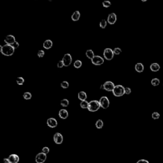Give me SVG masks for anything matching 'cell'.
<instances>
[{"instance_id":"cell-1","label":"cell","mask_w":163,"mask_h":163,"mask_svg":"<svg viewBox=\"0 0 163 163\" xmlns=\"http://www.w3.org/2000/svg\"><path fill=\"white\" fill-rule=\"evenodd\" d=\"M15 49L10 45L5 44L3 45H0V52L3 55L5 56H11L14 54Z\"/></svg>"},{"instance_id":"cell-2","label":"cell","mask_w":163,"mask_h":163,"mask_svg":"<svg viewBox=\"0 0 163 163\" xmlns=\"http://www.w3.org/2000/svg\"><path fill=\"white\" fill-rule=\"evenodd\" d=\"M100 108H101V106L99 104V101L97 100H92L89 103L87 110L91 112H95V111H98Z\"/></svg>"},{"instance_id":"cell-3","label":"cell","mask_w":163,"mask_h":163,"mask_svg":"<svg viewBox=\"0 0 163 163\" xmlns=\"http://www.w3.org/2000/svg\"><path fill=\"white\" fill-rule=\"evenodd\" d=\"M112 93L116 97L122 96L124 94H125V87L121 85H115L114 89L113 90Z\"/></svg>"},{"instance_id":"cell-4","label":"cell","mask_w":163,"mask_h":163,"mask_svg":"<svg viewBox=\"0 0 163 163\" xmlns=\"http://www.w3.org/2000/svg\"><path fill=\"white\" fill-rule=\"evenodd\" d=\"M114 52L112 49L110 48H107L104 50L103 56L104 58L107 61H111L114 57Z\"/></svg>"},{"instance_id":"cell-5","label":"cell","mask_w":163,"mask_h":163,"mask_svg":"<svg viewBox=\"0 0 163 163\" xmlns=\"http://www.w3.org/2000/svg\"><path fill=\"white\" fill-rule=\"evenodd\" d=\"M99 101L100 106L103 109H107L110 106V101L107 96H102Z\"/></svg>"},{"instance_id":"cell-6","label":"cell","mask_w":163,"mask_h":163,"mask_svg":"<svg viewBox=\"0 0 163 163\" xmlns=\"http://www.w3.org/2000/svg\"><path fill=\"white\" fill-rule=\"evenodd\" d=\"M62 61L64 62V66L68 67L71 65L72 62V57L70 54H66L62 57Z\"/></svg>"},{"instance_id":"cell-7","label":"cell","mask_w":163,"mask_h":163,"mask_svg":"<svg viewBox=\"0 0 163 163\" xmlns=\"http://www.w3.org/2000/svg\"><path fill=\"white\" fill-rule=\"evenodd\" d=\"M104 59L100 55H95L92 59H91L92 64L95 66H100L104 63Z\"/></svg>"},{"instance_id":"cell-8","label":"cell","mask_w":163,"mask_h":163,"mask_svg":"<svg viewBox=\"0 0 163 163\" xmlns=\"http://www.w3.org/2000/svg\"><path fill=\"white\" fill-rule=\"evenodd\" d=\"M47 159V154L43 152L38 153L35 157V161L36 163H43Z\"/></svg>"},{"instance_id":"cell-9","label":"cell","mask_w":163,"mask_h":163,"mask_svg":"<svg viewBox=\"0 0 163 163\" xmlns=\"http://www.w3.org/2000/svg\"><path fill=\"white\" fill-rule=\"evenodd\" d=\"M103 84L105 86V90L108 91V92H112L115 87L114 83L111 81H107Z\"/></svg>"},{"instance_id":"cell-10","label":"cell","mask_w":163,"mask_h":163,"mask_svg":"<svg viewBox=\"0 0 163 163\" xmlns=\"http://www.w3.org/2000/svg\"><path fill=\"white\" fill-rule=\"evenodd\" d=\"M54 141L57 145H60L63 141V136L59 133H56L54 135Z\"/></svg>"},{"instance_id":"cell-11","label":"cell","mask_w":163,"mask_h":163,"mask_svg":"<svg viewBox=\"0 0 163 163\" xmlns=\"http://www.w3.org/2000/svg\"><path fill=\"white\" fill-rule=\"evenodd\" d=\"M4 42L6 44L12 45L13 43L16 42V40H15V38L14 36L12 35V34H8V35H7L6 37H5Z\"/></svg>"},{"instance_id":"cell-12","label":"cell","mask_w":163,"mask_h":163,"mask_svg":"<svg viewBox=\"0 0 163 163\" xmlns=\"http://www.w3.org/2000/svg\"><path fill=\"white\" fill-rule=\"evenodd\" d=\"M117 21V15L115 13H111L108 15V18H107V22L108 24H114Z\"/></svg>"},{"instance_id":"cell-13","label":"cell","mask_w":163,"mask_h":163,"mask_svg":"<svg viewBox=\"0 0 163 163\" xmlns=\"http://www.w3.org/2000/svg\"><path fill=\"white\" fill-rule=\"evenodd\" d=\"M47 126L51 128H55L57 126V121L56 119L52 118V117L47 119Z\"/></svg>"},{"instance_id":"cell-14","label":"cell","mask_w":163,"mask_h":163,"mask_svg":"<svg viewBox=\"0 0 163 163\" xmlns=\"http://www.w3.org/2000/svg\"><path fill=\"white\" fill-rule=\"evenodd\" d=\"M10 163H18L19 161V157L17 154H11L8 157Z\"/></svg>"},{"instance_id":"cell-15","label":"cell","mask_w":163,"mask_h":163,"mask_svg":"<svg viewBox=\"0 0 163 163\" xmlns=\"http://www.w3.org/2000/svg\"><path fill=\"white\" fill-rule=\"evenodd\" d=\"M68 111L65 109H61L59 111V117L62 119H66L68 117Z\"/></svg>"},{"instance_id":"cell-16","label":"cell","mask_w":163,"mask_h":163,"mask_svg":"<svg viewBox=\"0 0 163 163\" xmlns=\"http://www.w3.org/2000/svg\"><path fill=\"white\" fill-rule=\"evenodd\" d=\"M53 46V42L52 40H45L43 43V47L44 49L49 50V49H51Z\"/></svg>"},{"instance_id":"cell-17","label":"cell","mask_w":163,"mask_h":163,"mask_svg":"<svg viewBox=\"0 0 163 163\" xmlns=\"http://www.w3.org/2000/svg\"><path fill=\"white\" fill-rule=\"evenodd\" d=\"M161 68V66L157 62H154L152 63L150 66V69L153 72H157V71H159Z\"/></svg>"},{"instance_id":"cell-18","label":"cell","mask_w":163,"mask_h":163,"mask_svg":"<svg viewBox=\"0 0 163 163\" xmlns=\"http://www.w3.org/2000/svg\"><path fill=\"white\" fill-rule=\"evenodd\" d=\"M135 70L138 72V73H141L144 71V66L141 62H138L135 65Z\"/></svg>"},{"instance_id":"cell-19","label":"cell","mask_w":163,"mask_h":163,"mask_svg":"<svg viewBox=\"0 0 163 163\" xmlns=\"http://www.w3.org/2000/svg\"><path fill=\"white\" fill-rule=\"evenodd\" d=\"M78 98L81 101H85L87 98V95L84 91H80L78 94Z\"/></svg>"},{"instance_id":"cell-20","label":"cell","mask_w":163,"mask_h":163,"mask_svg":"<svg viewBox=\"0 0 163 163\" xmlns=\"http://www.w3.org/2000/svg\"><path fill=\"white\" fill-rule=\"evenodd\" d=\"M80 13L79 11H75L71 15V20L73 21H78L80 19Z\"/></svg>"},{"instance_id":"cell-21","label":"cell","mask_w":163,"mask_h":163,"mask_svg":"<svg viewBox=\"0 0 163 163\" xmlns=\"http://www.w3.org/2000/svg\"><path fill=\"white\" fill-rule=\"evenodd\" d=\"M85 55H86V56H87V57L88 59H90V60L94 58V57L95 56L94 53L93 51L90 50V49H89V50H87V51H86Z\"/></svg>"},{"instance_id":"cell-22","label":"cell","mask_w":163,"mask_h":163,"mask_svg":"<svg viewBox=\"0 0 163 163\" xmlns=\"http://www.w3.org/2000/svg\"><path fill=\"white\" fill-rule=\"evenodd\" d=\"M103 121L101 119H99L96 122V127L97 129H101L103 127Z\"/></svg>"},{"instance_id":"cell-23","label":"cell","mask_w":163,"mask_h":163,"mask_svg":"<svg viewBox=\"0 0 163 163\" xmlns=\"http://www.w3.org/2000/svg\"><path fill=\"white\" fill-rule=\"evenodd\" d=\"M151 84L153 86H158L160 84V80L157 78H154L151 80Z\"/></svg>"},{"instance_id":"cell-24","label":"cell","mask_w":163,"mask_h":163,"mask_svg":"<svg viewBox=\"0 0 163 163\" xmlns=\"http://www.w3.org/2000/svg\"><path fill=\"white\" fill-rule=\"evenodd\" d=\"M89 103L88 101H87L85 100V101H81V103H80V107H81L82 108H83V109H86V108H88V106H89Z\"/></svg>"},{"instance_id":"cell-25","label":"cell","mask_w":163,"mask_h":163,"mask_svg":"<svg viewBox=\"0 0 163 163\" xmlns=\"http://www.w3.org/2000/svg\"><path fill=\"white\" fill-rule=\"evenodd\" d=\"M73 66L75 68H81L82 66V62L80 60H77V61H75Z\"/></svg>"},{"instance_id":"cell-26","label":"cell","mask_w":163,"mask_h":163,"mask_svg":"<svg viewBox=\"0 0 163 163\" xmlns=\"http://www.w3.org/2000/svg\"><path fill=\"white\" fill-rule=\"evenodd\" d=\"M107 21L105 19H102L100 21V23H99V26L102 29L106 28V27L107 26Z\"/></svg>"},{"instance_id":"cell-27","label":"cell","mask_w":163,"mask_h":163,"mask_svg":"<svg viewBox=\"0 0 163 163\" xmlns=\"http://www.w3.org/2000/svg\"><path fill=\"white\" fill-rule=\"evenodd\" d=\"M69 101L67 99H63L61 101V105L63 107H67L69 105Z\"/></svg>"},{"instance_id":"cell-28","label":"cell","mask_w":163,"mask_h":163,"mask_svg":"<svg viewBox=\"0 0 163 163\" xmlns=\"http://www.w3.org/2000/svg\"><path fill=\"white\" fill-rule=\"evenodd\" d=\"M23 98L26 100H29V99H31V98H32V94L29 92H26L23 94Z\"/></svg>"},{"instance_id":"cell-29","label":"cell","mask_w":163,"mask_h":163,"mask_svg":"<svg viewBox=\"0 0 163 163\" xmlns=\"http://www.w3.org/2000/svg\"><path fill=\"white\" fill-rule=\"evenodd\" d=\"M16 82L18 85H22L24 84V78L21 77H17L16 79Z\"/></svg>"},{"instance_id":"cell-30","label":"cell","mask_w":163,"mask_h":163,"mask_svg":"<svg viewBox=\"0 0 163 163\" xmlns=\"http://www.w3.org/2000/svg\"><path fill=\"white\" fill-rule=\"evenodd\" d=\"M111 5V3L110 1H108V0H105L103 2V6L105 8H108L110 7Z\"/></svg>"},{"instance_id":"cell-31","label":"cell","mask_w":163,"mask_h":163,"mask_svg":"<svg viewBox=\"0 0 163 163\" xmlns=\"http://www.w3.org/2000/svg\"><path fill=\"white\" fill-rule=\"evenodd\" d=\"M61 87L63 89H67L69 87V83L67 81H63L61 83Z\"/></svg>"},{"instance_id":"cell-32","label":"cell","mask_w":163,"mask_h":163,"mask_svg":"<svg viewBox=\"0 0 163 163\" xmlns=\"http://www.w3.org/2000/svg\"><path fill=\"white\" fill-rule=\"evenodd\" d=\"M152 117L153 119L157 120V119H159V117H160V114H159L158 112H157V111H155V112L153 113L152 115Z\"/></svg>"},{"instance_id":"cell-33","label":"cell","mask_w":163,"mask_h":163,"mask_svg":"<svg viewBox=\"0 0 163 163\" xmlns=\"http://www.w3.org/2000/svg\"><path fill=\"white\" fill-rule=\"evenodd\" d=\"M113 51V52H114L115 55H119V54H120L122 52L121 49L119 47L115 48Z\"/></svg>"},{"instance_id":"cell-34","label":"cell","mask_w":163,"mask_h":163,"mask_svg":"<svg viewBox=\"0 0 163 163\" xmlns=\"http://www.w3.org/2000/svg\"><path fill=\"white\" fill-rule=\"evenodd\" d=\"M37 54H38V56L40 58L43 57L45 55L44 51H43V50H40V51L38 52Z\"/></svg>"},{"instance_id":"cell-35","label":"cell","mask_w":163,"mask_h":163,"mask_svg":"<svg viewBox=\"0 0 163 163\" xmlns=\"http://www.w3.org/2000/svg\"><path fill=\"white\" fill-rule=\"evenodd\" d=\"M49 152H50V149H49V148L48 147H44L42 148V152L45 154H49Z\"/></svg>"},{"instance_id":"cell-36","label":"cell","mask_w":163,"mask_h":163,"mask_svg":"<svg viewBox=\"0 0 163 163\" xmlns=\"http://www.w3.org/2000/svg\"><path fill=\"white\" fill-rule=\"evenodd\" d=\"M57 67L59 68H62L63 66H64V62H63V61H62V60H60V61L57 62Z\"/></svg>"},{"instance_id":"cell-37","label":"cell","mask_w":163,"mask_h":163,"mask_svg":"<svg viewBox=\"0 0 163 163\" xmlns=\"http://www.w3.org/2000/svg\"><path fill=\"white\" fill-rule=\"evenodd\" d=\"M131 92V89L129 87H125V94L127 95L130 94Z\"/></svg>"},{"instance_id":"cell-38","label":"cell","mask_w":163,"mask_h":163,"mask_svg":"<svg viewBox=\"0 0 163 163\" xmlns=\"http://www.w3.org/2000/svg\"><path fill=\"white\" fill-rule=\"evenodd\" d=\"M12 47H13L15 49H18V47H19V42H17V41H16L15 43H14L13 45H12Z\"/></svg>"},{"instance_id":"cell-39","label":"cell","mask_w":163,"mask_h":163,"mask_svg":"<svg viewBox=\"0 0 163 163\" xmlns=\"http://www.w3.org/2000/svg\"><path fill=\"white\" fill-rule=\"evenodd\" d=\"M136 163H149V162L145 159H140L138 161H137Z\"/></svg>"},{"instance_id":"cell-40","label":"cell","mask_w":163,"mask_h":163,"mask_svg":"<svg viewBox=\"0 0 163 163\" xmlns=\"http://www.w3.org/2000/svg\"><path fill=\"white\" fill-rule=\"evenodd\" d=\"M3 163H10L8 158H4L3 159Z\"/></svg>"},{"instance_id":"cell-41","label":"cell","mask_w":163,"mask_h":163,"mask_svg":"<svg viewBox=\"0 0 163 163\" xmlns=\"http://www.w3.org/2000/svg\"><path fill=\"white\" fill-rule=\"evenodd\" d=\"M100 89H101V90H105V86H104V84H102L101 86H100Z\"/></svg>"},{"instance_id":"cell-42","label":"cell","mask_w":163,"mask_h":163,"mask_svg":"<svg viewBox=\"0 0 163 163\" xmlns=\"http://www.w3.org/2000/svg\"><path fill=\"white\" fill-rule=\"evenodd\" d=\"M147 0H141V1H143V2H145V1H147Z\"/></svg>"},{"instance_id":"cell-43","label":"cell","mask_w":163,"mask_h":163,"mask_svg":"<svg viewBox=\"0 0 163 163\" xmlns=\"http://www.w3.org/2000/svg\"><path fill=\"white\" fill-rule=\"evenodd\" d=\"M49 1H52V0H49Z\"/></svg>"},{"instance_id":"cell-44","label":"cell","mask_w":163,"mask_h":163,"mask_svg":"<svg viewBox=\"0 0 163 163\" xmlns=\"http://www.w3.org/2000/svg\"></svg>"}]
</instances>
